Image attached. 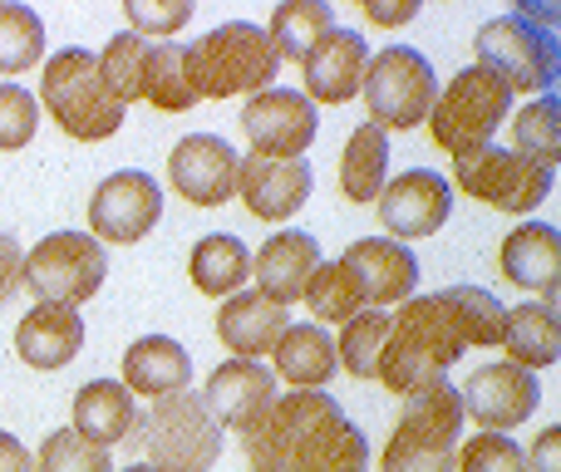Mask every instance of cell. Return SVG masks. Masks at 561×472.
Returning <instances> with one entry per match:
<instances>
[{"instance_id": "cell-4", "label": "cell", "mask_w": 561, "mask_h": 472, "mask_svg": "<svg viewBox=\"0 0 561 472\" xmlns=\"http://www.w3.org/2000/svg\"><path fill=\"white\" fill-rule=\"evenodd\" d=\"M458 438H463V394L448 379L424 384L404 394L379 472H454Z\"/></svg>"}, {"instance_id": "cell-16", "label": "cell", "mask_w": 561, "mask_h": 472, "mask_svg": "<svg viewBox=\"0 0 561 472\" xmlns=\"http://www.w3.org/2000/svg\"><path fill=\"white\" fill-rule=\"evenodd\" d=\"M207 414L217 418V428H232L237 438H247L276 404V375L262 359H227L213 369L203 389Z\"/></svg>"}, {"instance_id": "cell-41", "label": "cell", "mask_w": 561, "mask_h": 472, "mask_svg": "<svg viewBox=\"0 0 561 472\" xmlns=\"http://www.w3.org/2000/svg\"><path fill=\"white\" fill-rule=\"evenodd\" d=\"M39 128V104L30 89L0 84V153H20Z\"/></svg>"}, {"instance_id": "cell-9", "label": "cell", "mask_w": 561, "mask_h": 472, "mask_svg": "<svg viewBox=\"0 0 561 472\" xmlns=\"http://www.w3.org/2000/svg\"><path fill=\"white\" fill-rule=\"evenodd\" d=\"M359 94H365L369 124H375L379 134H389V128L404 134V128L428 124V108H434V99H438V74H434V65H428V55H419V49L385 45L365 65Z\"/></svg>"}, {"instance_id": "cell-33", "label": "cell", "mask_w": 561, "mask_h": 472, "mask_svg": "<svg viewBox=\"0 0 561 472\" xmlns=\"http://www.w3.org/2000/svg\"><path fill=\"white\" fill-rule=\"evenodd\" d=\"M335 30V10L320 5V0H290V5H276L272 15V45L280 59H306L310 49L320 45V35Z\"/></svg>"}, {"instance_id": "cell-31", "label": "cell", "mask_w": 561, "mask_h": 472, "mask_svg": "<svg viewBox=\"0 0 561 472\" xmlns=\"http://www.w3.org/2000/svg\"><path fill=\"white\" fill-rule=\"evenodd\" d=\"M389 183V138L375 124H359L340 158V187L350 203H379Z\"/></svg>"}, {"instance_id": "cell-14", "label": "cell", "mask_w": 561, "mask_h": 472, "mask_svg": "<svg viewBox=\"0 0 561 472\" xmlns=\"http://www.w3.org/2000/svg\"><path fill=\"white\" fill-rule=\"evenodd\" d=\"M375 207H379L385 232L394 241H419V237H434L438 227L448 222V212H454V187H448V177H438L434 168H409L394 183H385Z\"/></svg>"}, {"instance_id": "cell-3", "label": "cell", "mask_w": 561, "mask_h": 472, "mask_svg": "<svg viewBox=\"0 0 561 472\" xmlns=\"http://www.w3.org/2000/svg\"><path fill=\"white\" fill-rule=\"evenodd\" d=\"M478 69L497 74L513 94H557L561 49H557V10L517 5L478 30Z\"/></svg>"}, {"instance_id": "cell-12", "label": "cell", "mask_w": 561, "mask_h": 472, "mask_svg": "<svg viewBox=\"0 0 561 472\" xmlns=\"http://www.w3.org/2000/svg\"><path fill=\"white\" fill-rule=\"evenodd\" d=\"M163 217V187L144 168H124V173L104 177L89 197V227L94 241H114V246H134L158 227Z\"/></svg>"}, {"instance_id": "cell-34", "label": "cell", "mask_w": 561, "mask_h": 472, "mask_svg": "<svg viewBox=\"0 0 561 472\" xmlns=\"http://www.w3.org/2000/svg\"><path fill=\"white\" fill-rule=\"evenodd\" d=\"M513 153L527 158V163H537V168H547V173H557V158H561V99L557 94L533 99V104L517 114Z\"/></svg>"}, {"instance_id": "cell-25", "label": "cell", "mask_w": 561, "mask_h": 472, "mask_svg": "<svg viewBox=\"0 0 561 472\" xmlns=\"http://www.w3.org/2000/svg\"><path fill=\"white\" fill-rule=\"evenodd\" d=\"M503 276L523 290H542L547 306L557 300L561 276V232L552 222H523L503 241Z\"/></svg>"}, {"instance_id": "cell-42", "label": "cell", "mask_w": 561, "mask_h": 472, "mask_svg": "<svg viewBox=\"0 0 561 472\" xmlns=\"http://www.w3.org/2000/svg\"><path fill=\"white\" fill-rule=\"evenodd\" d=\"M128 25H134V35H178V30L193 20V5L187 0H128L124 5Z\"/></svg>"}, {"instance_id": "cell-40", "label": "cell", "mask_w": 561, "mask_h": 472, "mask_svg": "<svg viewBox=\"0 0 561 472\" xmlns=\"http://www.w3.org/2000/svg\"><path fill=\"white\" fill-rule=\"evenodd\" d=\"M458 472H527V453L503 434H478L458 448Z\"/></svg>"}, {"instance_id": "cell-35", "label": "cell", "mask_w": 561, "mask_h": 472, "mask_svg": "<svg viewBox=\"0 0 561 472\" xmlns=\"http://www.w3.org/2000/svg\"><path fill=\"white\" fill-rule=\"evenodd\" d=\"M310 300V315L316 320H330V325H345V320H355L365 306V290H359V280L350 276L340 261H320L316 276L306 280V296Z\"/></svg>"}, {"instance_id": "cell-27", "label": "cell", "mask_w": 561, "mask_h": 472, "mask_svg": "<svg viewBox=\"0 0 561 472\" xmlns=\"http://www.w3.org/2000/svg\"><path fill=\"white\" fill-rule=\"evenodd\" d=\"M503 349H507V365H523V369H552L561 355V320L557 306L547 300H527V306H513L503 320Z\"/></svg>"}, {"instance_id": "cell-21", "label": "cell", "mask_w": 561, "mask_h": 472, "mask_svg": "<svg viewBox=\"0 0 561 472\" xmlns=\"http://www.w3.org/2000/svg\"><path fill=\"white\" fill-rule=\"evenodd\" d=\"M316 266H320V241L310 232L286 227V232H276L252 256V280H256V290H262L272 306L286 310V306H296V300L306 296V280L316 276Z\"/></svg>"}, {"instance_id": "cell-15", "label": "cell", "mask_w": 561, "mask_h": 472, "mask_svg": "<svg viewBox=\"0 0 561 472\" xmlns=\"http://www.w3.org/2000/svg\"><path fill=\"white\" fill-rule=\"evenodd\" d=\"M463 394V418H478L483 434H503V428H517L533 418L537 399H542V384H537L533 369L523 365H483L468 375Z\"/></svg>"}, {"instance_id": "cell-30", "label": "cell", "mask_w": 561, "mask_h": 472, "mask_svg": "<svg viewBox=\"0 0 561 472\" xmlns=\"http://www.w3.org/2000/svg\"><path fill=\"white\" fill-rule=\"evenodd\" d=\"M438 310L448 315V325H454V335L463 339V349H488V345H503V300L493 296V290L483 286H448L438 290Z\"/></svg>"}, {"instance_id": "cell-7", "label": "cell", "mask_w": 561, "mask_h": 472, "mask_svg": "<svg viewBox=\"0 0 561 472\" xmlns=\"http://www.w3.org/2000/svg\"><path fill=\"white\" fill-rule=\"evenodd\" d=\"M134 444H144V463L173 468V472H207L222 458V428L207 414L203 394L178 389V394L153 399L148 414H138L134 424Z\"/></svg>"}, {"instance_id": "cell-28", "label": "cell", "mask_w": 561, "mask_h": 472, "mask_svg": "<svg viewBox=\"0 0 561 472\" xmlns=\"http://www.w3.org/2000/svg\"><path fill=\"white\" fill-rule=\"evenodd\" d=\"M276 379H286V384L296 389H325L330 375H335V339L325 335L320 325H286V335L276 339L272 349Z\"/></svg>"}, {"instance_id": "cell-6", "label": "cell", "mask_w": 561, "mask_h": 472, "mask_svg": "<svg viewBox=\"0 0 561 472\" xmlns=\"http://www.w3.org/2000/svg\"><path fill=\"white\" fill-rule=\"evenodd\" d=\"M39 104L79 143H104V138H114L124 128V104L108 94L104 74H99V55H89L79 45L45 59Z\"/></svg>"}, {"instance_id": "cell-39", "label": "cell", "mask_w": 561, "mask_h": 472, "mask_svg": "<svg viewBox=\"0 0 561 472\" xmlns=\"http://www.w3.org/2000/svg\"><path fill=\"white\" fill-rule=\"evenodd\" d=\"M35 472H114V458H108V448L89 444L75 428H59V434H49L39 444Z\"/></svg>"}, {"instance_id": "cell-26", "label": "cell", "mask_w": 561, "mask_h": 472, "mask_svg": "<svg viewBox=\"0 0 561 472\" xmlns=\"http://www.w3.org/2000/svg\"><path fill=\"white\" fill-rule=\"evenodd\" d=\"M134 424H138V404L118 379H89L75 394V434H84L89 444L99 448L128 444Z\"/></svg>"}, {"instance_id": "cell-18", "label": "cell", "mask_w": 561, "mask_h": 472, "mask_svg": "<svg viewBox=\"0 0 561 472\" xmlns=\"http://www.w3.org/2000/svg\"><path fill=\"white\" fill-rule=\"evenodd\" d=\"M340 266L359 280L369 310L399 306V300H409V296H414V286H419L414 251H409L404 241H394V237H359V241H350L345 256H340Z\"/></svg>"}, {"instance_id": "cell-45", "label": "cell", "mask_w": 561, "mask_h": 472, "mask_svg": "<svg viewBox=\"0 0 561 472\" xmlns=\"http://www.w3.org/2000/svg\"><path fill=\"white\" fill-rule=\"evenodd\" d=\"M527 472H561V428L557 424L537 438L533 458H527Z\"/></svg>"}, {"instance_id": "cell-1", "label": "cell", "mask_w": 561, "mask_h": 472, "mask_svg": "<svg viewBox=\"0 0 561 472\" xmlns=\"http://www.w3.org/2000/svg\"><path fill=\"white\" fill-rule=\"evenodd\" d=\"M247 448H262L286 472H365L369 444L345 408L325 389H296L276 394L272 414L242 438Z\"/></svg>"}, {"instance_id": "cell-11", "label": "cell", "mask_w": 561, "mask_h": 472, "mask_svg": "<svg viewBox=\"0 0 561 472\" xmlns=\"http://www.w3.org/2000/svg\"><path fill=\"white\" fill-rule=\"evenodd\" d=\"M454 183L468 197L497 207V212H533L537 203H547V193L557 187V173L517 158L513 148H473V153L454 158Z\"/></svg>"}, {"instance_id": "cell-32", "label": "cell", "mask_w": 561, "mask_h": 472, "mask_svg": "<svg viewBox=\"0 0 561 472\" xmlns=\"http://www.w3.org/2000/svg\"><path fill=\"white\" fill-rule=\"evenodd\" d=\"M144 99L163 114H187L197 104V84L187 69V45H153L144 65Z\"/></svg>"}, {"instance_id": "cell-24", "label": "cell", "mask_w": 561, "mask_h": 472, "mask_svg": "<svg viewBox=\"0 0 561 472\" xmlns=\"http://www.w3.org/2000/svg\"><path fill=\"white\" fill-rule=\"evenodd\" d=\"M193 379V355H187L178 339L168 335H144L124 349V379L118 384L138 399H163V394H178L187 389Z\"/></svg>"}, {"instance_id": "cell-46", "label": "cell", "mask_w": 561, "mask_h": 472, "mask_svg": "<svg viewBox=\"0 0 561 472\" xmlns=\"http://www.w3.org/2000/svg\"><path fill=\"white\" fill-rule=\"evenodd\" d=\"M0 472H35V453L5 428H0Z\"/></svg>"}, {"instance_id": "cell-13", "label": "cell", "mask_w": 561, "mask_h": 472, "mask_svg": "<svg viewBox=\"0 0 561 472\" xmlns=\"http://www.w3.org/2000/svg\"><path fill=\"white\" fill-rule=\"evenodd\" d=\"M242 128H247V138H252L256 158H286V163H296V158L316 143L320 114L300 89H266V94L247 99Z\"/></svg>"}, {"instance_id": "cell-48", "label": "cell", "mask_w": 561, "mask_h": 472, "mask_svg": "<svg viewBox=\"0 0 561 472\" xmlns=\"http://www.w3.org/2000/svg\"><path fill=\"white\" fill-rule=\"evenodd\" d=\"M118 472H173V468H158V463H128V468H118Z\"/></svg>"}, {"instance_id": "cell-5", "label": "cell", "mask_w": 561, "mask_h": 472, "mask_svg": "<svg viewBox=\"0 0 561 472\" xmlns=\"http://www.w3.org/2000/svg\"><path fill=\"white\" fill-rule=\"evenodd\" d=\"M187 69L203 99H232V94H266L276 89L280 55L262 25L252 20H227L207 30L197 45H187Z\"/></svg>"}, {"instance_id": "cell-20", "label": "cell", "mask_w": 561, "mask_h": 472, "mask_svg": "<svg viewBox=\"0 0 561 472\" xmlns=\"http://www.w3.org/2000/svg\"><path fill=\"white\" fill-rule=\"evenodd\" d=\"M365 65H369V45L355 30H330L320 35V45L300 59V74H306V89L300 94L310 104H350L365 84Z\"/></svg>"}, {"instance_id": "cell-43", "label": "cell", "mask_w": 561, "mask_h": 472, "mask_svg": "<svg viewBox=\"0 0 561 472\" xmlns=\"http://www.w3.org/2000/svg\"><path fill=\"white\" fill-rule=\"evenodd\" d=\"M20 270H25V251H20L10 237H0V306L20 290Z\"/></svg>"}, {"instance_id": "cell-29", "label": "cell", "mask_w": 561, "mask_h": 472, "mask_svg": "<svg viewBox=\"0 0 561 472\" xmlns=\"http://www.w3.org/2000/svg\"><path fill=\"white\" fill-rule=\"evenodd\" d=\"M187 276H193V286L203 290V296L227 300L252 280V251H247L242 237L213 232L193 246V256H187Z\"/></svg>"}, {"instance_id": "cell-38", "label": "cell", "mask_w": 561, "mask_h": 472, "mask_svg": "<svg viewBox=\"0 0 561 472\" xmlns=\"http://www.w3.org/2000/svg\"><path fill=\"white\" fill-rule=\"evenodd\" d=\"M45 55V25L30 5H0V74H25Z\"/></svg>"}, {"instance_id": "cell-37", "label": "cell", "mask_w": 561, "mask_h": 472, "mask_svg": "<svg viewBox=\"0 0 561 472\" xmlns=\"http://www.w3.org/2000/svg\"><path fill=\"white\" fill-rule=\"evenodd\" d=\"M148 39H138L134 30H124V35H114L104 45V55H99V74H104L108 94L118 99V104H134V99H144V65H148Z\"/></svg>"}, {"instance_id": "cell-10", "label": "cell", "mask_w": 561, "mask_h": 472, "mask_svg": "<svg viewBox=\"0 0 561 472\" xmlns=\"http://www.w3.org/2000/svg\"><path fill=\"white\" fill-rule=\"evenodd\" d=\"M104 276H108L104 241H94L89 232H49L45 241H35V251L25 256L20 286H25L39 306L79 310L84 300L99 296Z\"/></svg>"}, {"instance_id": "cell-47", "label": "cell", "mask_w": 561, "mask_h": 472, "mask_svg": "<svg viewBox=\"0 0 561 472\" xmlns=\"http://www.w3.org/2000/svg\"><path fill=\"white\" fill-rule=\"evenodd\" d=\"M247 472H286L276 458H266L262 448H247Z\"/></svg>"}, {"instance_id": "cell-36", "label": "cell", "mask_w": 561, "mask_h": 472, "mask_svg": "<svg viewBox=\"0 0 561 472\" xmlns=\"http://www.w3.org/2000/svg\"><path fill=\"white\" fill-rule=\"evenodd\" d=\"M389 339V315L385 310H359L355 320H345V335L335 339V365L350 379H375L379 349Z\"/></svg>"}, {"instance_id": "cell-2", "label": "cell", "mask_w": 561, "mask_h": 472, "mask_svg": "<svg viewBox=\"0 0 561 472\" xmlns=\"http://www.w3.org/2000/svg\"><path fill=\"white\" fill-rule=\"evenodd\" d=\"M463 359V339L454 335L448 315L434 296H409L399 315H389V339L379 349L375 379L389 394H414L424 384H438L448 369Z\"/></svg>"}, {"instance_id": "cell-8", "label": "cell", "mask_w": 561, "mask_h": 472, "mask_svg": "<svg viewBox=\"0 0 561 472\" xmlns=\"http://www.w3.org/2000/svg\"><path fill=\"white\" fill-rule=\"evenodd\" d=\"M507 108H513V89L488 69L468 65L438 89L428 108V134L448 158H463L493 143V134L507 124Z\"/></svg>"}, {"instance_id": "cell-44", "label": "cell", "mask_w": 561, "mask_h": 472, "mask_svg": "<svg viewBox=\"0 0 561 472\" xmlns=\"http://www.w3.org/2000/svg\"><path fill=\"white\" fill-rule=\"evenodd\" d=\"M365 15L375 25H409L419 15V0H365Z\"/></svg>"}, {"instance_id": "cell-22", "label": "cell", "mask_w": 561, "mask_h": 472, "mask_svg": "<svg viewBox=\"0 0 561 472\" xmlns=\"http://www.w3.org/2000/svg\"><path fill=\"white\" fill-rule=\"evenodd\" d=\"M290 315L262 296V290H237L217 310V339L232 349V359H262L276 349V339L286 335Z\"/></svg>"}, {"instance_id": "cell-19", "label": "cell", "mask_w": 561, "mask_h": 472, "mask_svg": "<svg viewBox=\"0 0 561 472\" xmlns=\"http://www.w3.org/2000/svg\"><path fill=\"white\" fill-rule=\"evenodd\" d=\"M310 163H286V158H256L247 153L242 168H237V193H242L247 212L262 217V222H286L300 207L310 203Z\"/></svg>"}, {"instance_id": "cell-17", "label": "cell", "mask_w": 561, "mask_h": 472, "mask_svg": "<svg viewBox=\"0 0 561 472\" xmlns=\"http://www.w3.org/2000/svg\"><path fill=\"white\" fill-rule=\"evenodd\" d=\"M237 168L242 158L232 153V143L217 134H187L168 158V177L193 207H222L237 193Z\"/></svg>"}, {"instance_id": "cell-23", "label": "cell", "mask_w": 561, "mask_h": 472, "mask_svg": "<svg viewBox=\"0 0 561 472\" xmlns=\"http://www.w3.org/2000/svg\"><path fill=\"white\" fill-rule=\"evenodd\" d=\"M84 349V320L69 306H35L15 325V355L30 369H65Z\"/></svg>"}]
</instances>
